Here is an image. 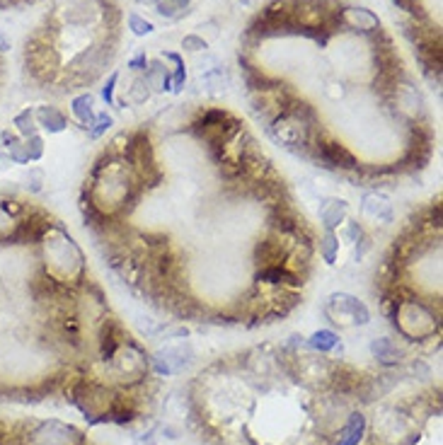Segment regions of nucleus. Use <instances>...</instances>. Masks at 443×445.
<instances>
[{
  "label": "nucleus",
  "mask_w": 443,
  "mask_h": 445,
  "mask_svg": "<svg viewBox=\"0 0 443 445\" xmlns=\"http://www.w3.org/2000/svg\"><path fill=\"white\" fill-rule=\"evenodd\" d=\"M347 211H349V206H347V201H344V199L327 201V204L322 206V211H320V218H322V222H325L327 230H335L339 222L347 218Z\"/></svg>",
  "instance_id": "8"
},
{
  "label": "nucleus",
  "mask_w": 443,
  "mask_h": 445,
  "mask_svg": "<svg viewBox=\"0 0 443 445\" xmlns=\"http://www.w3.org/2000/svg\"><path fill=\"white\" fill-rule=\"evenodd\" d=\"M112 124L114 121H112V117H109L107 112L100 114V117H95V121H92V126H95V128H90V138H100L102 133L112 128Z\"/></svg>",
  "instance_id": "21"
},
{
  "label": "nucleus",
  "mask_w": 443,
  "mask_h": 445,
  "mask_svg": "<svg viewBox=\"0 0 443 445\" xmlns=\"http://www.w3.org/2000/svg\"><path fill=\"white\" fill-rule=\"evenodd\" d=\"M182 46L187 48V51H201V48H206V41L201 39V36H196V34H189V36H184V39H182Z\"/></svg>",
  "instance_id": "24"
},
{
  "label": "nucleus",
  "mask_w": 443,
  "mask_h": 445,
  "mask_svg": "<svg viewBox=\"0 0 443 445\" xmlns=\"http://www.w3.org/2000/svg\"><path fill=\"white\" fill-rule=\"evenodd\" d=\"M148 85H153L155 90H169V73L162 68L160 61H153L150 70H148Z\"/></svg>",
  "instance_id": "16"
},
{
  "label": "nucleus",
  "mask_w": 443,
  "mask_h": 445,
  "mask_svg": "<svg viewBox=\"0 0 443 445\" xmlns=\"http://www.w3.org/2000/svg\"><path fill=\"white\" fill-rule=\"evenodd\" d=\"M243 3H252V0H243Z\"/></svg>",
  "instance_id": "29"
},
{
  "label": "nucleus",
  "mask_w": 443,
  "mask_h": 445,
  "mask_svg": "<svg viewBox=\"0 0 443 445\" xmlns=\"http://www.w3.org/2000/svg\"><path fill=\"white\" fill-rule=\"evenodd\" d=\"M155 5H158V13H160L162 18H174L177 10H184L187 0H155Z\"/></svg>",
  "instance_id": "19"
},
{
  "label": "nucleus",
  "mask_w": 443,
  "mask_h": 445,
  "mask_svg": "<svg viewBox=\"0 0 443 445\" xmlns=\"http://www.w3.org/2000/svg\"><path fill=\"white\" fill-rule=\"evenodd\" d=\"M148 66V58H146V53H139L136 58H131L129 61V68H134V70H143Z\"/></svg>",
  "instance_id": "26"
},
{
  "label": "nucleus",
  "mask_w": 443,
  "mask_h": 445,
  "mask_svg": "<svg viewBox=\"0 0 443 445\" xmlns=\"http://www.w3.org/2000/svg\"><path fill=\"white\" fill-rule=\"evenodd\" d=\"M259 259L264 267H278V262L283 259V247L278 242H262L259 247Z\"/></svg>",
  "instance_id": "15"
},
{
  "label": "nucleus",
  "mask_w": 443,
  "mask_h": 445,
  "mask_svg": "<svg viewBox=\"0 0 443 445\" xmlns=\"http://www.w3.org/2000/svg\"><path fill=\"white\" fill-rule=\"evenodd\" d=\"M310 349H315V351H332L335 346L339 344V336L335 332H330V329H320V332H315L313 336H310Z\"/></svg>",
  "instance_id": "13"
},
{
  "label": "nucleus",
  "mask_w": 443,
  "mask_h": 445,
  "mask_svg": "<svg viewBox=\"0 0 443 445\" xmlns=\"http://www.w3.org/2000/svg\"><path fill=\"white\" fill-rule=\"evenodd\" d=\"M371 351H373L375 356L380 358V361L385 363H395L397 356H400V351H397V346L392 344L390 339H385V336H380V339H375L373 344H371Z\"/></svg>",
  "instance_id": "14"
},
{
  "label": "nucleus",
  "mask_w": 443,
  "mask_h": 445,
  "mask_svg": "<svg viewBox=\"0 0 443 445\" xmlns=\"http://www.w3.org/2000/svg\"><path fill=\"white\" fill-rule=\"evenodd\" d=\"M15 128L25 135V138H30V135H34L37 131V117L32 109H22L18 117H15Z\"/></svg>",
  "instance_id": "17"
},
{
  "label": "nucleus",
  "mask_w": 443,
  "mask_h": 445,
  "mask_svg": "<svg viewBox=\"0 0 443 445\" xmlns=\"http://www.w3.org/2000/svg\"><path fill=\"white\" fill-rule=\"evenodd\" d=\"M238 131V121L223 109H209L196 121V135L209 140L211 145H223Z\"/></svg>",
  "instance_id": "1"
},
{
  "label": "nucleus",
  "mask_w": 443,
  "mask_h": 445,
  "mask_svg": "<svg viewBox=\"0 0 443 445\" xmlns=\"http://www.w3.org/2000/svg\"><path fill=\"white\" fill-rule=\"evenodd\" d=\"M129 27H131V32H134V34H139V36L150 34V32H153V25L148 22V20L141 18V15H129Z\"/></svg>",
  "instance_id": "23"
},
{
  "label": "nucleus",
  "mask_w": 443,
  "mask_h": 445,
  "mask_svg": "<svg viewBox=\"0 0 443 445\" xmlns=\"http://www.w3.org/2000/svg\"><path fill=\"white\" fill-rule=\"evenodd\" d=\"M136 445H155V443H153V441H150V438H141V441H139V443H136Z\"/></svg>",
  "instance_id": "27"
},
{
  "label": "nucleus",
  "mask_w": 443,
  "mask_h": 445,
  "mask_svg": "<svg viewBox=\"0 0 443 445\" xmlns=\"http://www.w3.org/2000/svg\"><path fill=\"white\" fill-rule=\"evenodd\" d=\"M117 80H119V75L112 73V75H109V80H107V85L102 88V97H105L107 105H112V102H114V85H117Z\"/></svg>",
  "instance_id": "25"
},
{
  "label": "nucleus",
  "mask_w": 443,
  "mask_h": 445,
  "mask_svg": "<svg viewBox=\"0 0 443 445\" xmlns=\"http://www.w3.org/2000/svg\"><path fill=\"white\" fill-rule=\"evenodd\" d=\"M317 160L325 162V167H342V170L357 167V157L339 143H322L317 148Z\"/></svg>",
  "instance_id": "5"
},
{
  "label": "nucleus",
  "mask_w": 443,
  "mask_h": 445,
  "mask_svg": "<svg viewBox=\"0 0 443 445\" xmlns=\"http://www.w3.org/2000/svg\"><path fill=\"white\" fill-rule=\"evenodd\" d=\"M364 213L371 215V218H375V220H380V222L392 220V208H390V204H387V199L383 197V194H366Z\"/></svg>",
  "instance_id": "6"
},
{
  "label": "nucleus",
  "mask_w": 443,
  "mask_h": 445,
  "mask_svg": "<svg viewBox=\"0 0 443 445\" xmlns=\"http://www.w3.org/2000/svg\"><path fill=\"white\" fill-rule=\"evenodd\" d=\"M80 433L58 421L39 423L34 431L27 433V445H78Z\"/></svg>",
  "instance_id": "2"
},
{
  "label": "nucleus",
  "mask_w": 443,
  "mask_h": 445,
  "mask_svg": "<svg viewBox=\"0 0 443 445\" xmlns=\"http://www.w3.org/2000/svg\"><path fill=\"white\" fill-rule=\"evenodd\" d=\"M73 117L78 119L85 128L92 126V121H95V109H92V97L90 95L75 97L73 100Z\"/></svg>",
  "instance_id": "12"
},
{
  "label": "nucleus",
  "mask_w": 443,
  "mask_h": 445,
  "mask_svg": "<svg viewBox=\"0 0 443 445\" xmlns=\"http://www.w3.org/2000/svg\"><path fill=\"white\" fill-rule=\"evenodd\" d=\"M364 431H366V416L352 414L347 421V426H344L342 433H339L337 445H359L361 438H364Z\"/></svg>",
  "instance_id": "7"
},
{
  "label": "nucleus",
  "mask_w": 443,
  "mask_h": 445,
  "mask_svg": "<svg viewBox=\"0 0 443 445\" xmlns=\"http://www.w3.org/2000/svg\"><path fill=\"white\" fill-rule=\"evenodd\" d=\"M25 150H27V157H30V160H39V157L44 155V138L37 133L30 135L27 143H25Z\"/></svg>",
  "instance_id": "20"
},
{
  "label": "nucleus",
  "mask_w": 443,
  "mask_h": 445,
  "mask_svg": "<svg viewBox=\"0 0 443 445\" xmlns=\"http://www.w3.org/2000/svg\"><path fill=\"white\" fill-rule=\"evenodd\" d=\"M143 3H155V0H143Z\"/></svg>",
  "instance_id": "28"
},
{
  "label": "nucleus",
  "mask_w": 443,
  "mask_h": 445,
  "mask_svg": "<svg viewBox=\"0 0 443 445\" xmlns=\"http://www.w3.org/2000/svg\"><path fill=\"white\" fill-rule=\"evenodd\" d=\"M330 312L339 319H347L352 324H368L371 322V312L359 298L349 295V293H335L330 298Z\"/></svg>",
  "instance_id": "3"
},
{
  "label": "nucleus",
  "mask_w": 443,
  "mask_h": 445,
  "mask_svg": "<svg viewBox=\"0 0 443 445\" xmlns=\"http://www.w3.org/2000/svg\"><path fill=\"white\" fill-rule=\"evenodd\" d=\"M342 20L347 22L352 29H378V18H375L371 10L364 8H352L342 15Z\"/></svg>",
  "instance_id": "9"
},
{
  "label": "nucleus",
  "mask_w": 443,
  "mask_h": 445,
  "mask_svg": "<svg viewBox=\"0 0 443 445\" xmlns=\"http://www.w3.org/2000/svg\"><path fill=\"white\" fill-rule=\"evenodd\" d=\"M337 252H339V240H337V235H335L332 230H327L325 237H322V242H320V254H322V259H325L327 264H335Z\"/></svg>",
  "instance_id": "18"
},
{
  "label": "nucleus",
  "mask_w": 443,
  "mask_h": 445,
  "mask_svg": "<svg viewBox=\"0 0 443 445\" xmlns=\"http://www.w3.org/2000/svg\"><path fill=\"white\" fill-rule=\"evenodd\" d=\"M34 117H37V124L46 128L49 133H61L65 128V117L56 107H39V109L34 112Z\"/></svg>",
  "instance_id": "10"
},
{
  "label": "nucleus",
  "mask_w": 443,
  "mask_h": 445,
  "mask_svg": "<svg viewBox=\"0 0 443 445\" xmlns=\"http://www.w3.org/2000/svg\"><path fill=\"white\" fill-rule=\"evenodd\" d=\"M150 85H148V80H136L134 83V88L129 90V97H131V102H136V105H141V102H146L148 100V95H150Z\"/></svg>",
  "instance_id": "22"
},
{
  "label": "nucleus",
  "mask_w": 443,
  "mask_h": 445,
  "mask_svg": "<svg viewBox=\"0 0 443 445\" xmlns=\"http://www.w3.org/2000/svg\"><path fill=\"white\" fill-rule=\"evenodd\" d=\"M189 349H184V346H177V349H165L160 351V354H155L153 358V363H155V371L162 373V376H169V373H179L184 371V368L191 363L189 358Z\"/></svg>",
  "instance_id": "4"
},
{
  "label": "nucleus",
  "mask_w": 443,
  "mask_h": 445,
  "mask_svg": "<svg viewBox=\"0 0 443 445\" xmlns=\"http://www.w3.org/2000/svg\"><path fill=\"white\" fill-rule=\"evenodd\" d=\"M259 281H264V284H274V286H283V288H288V286H298L295 276L288 269H281V264H278V267H267L259 274Z\"/></svg>",
  "instance_id": "11"
}]
</instances>
